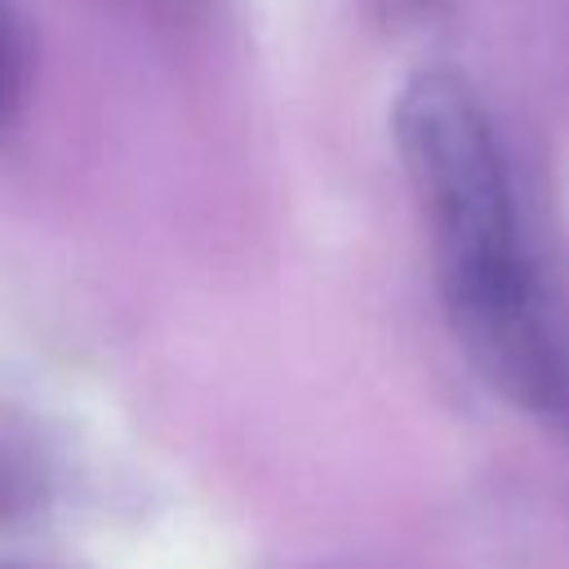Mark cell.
Listing matches in <instances>:
<instances>
[{"label": "cell", "instance_id": "obj_1", "mask_svg": "<svg viewBox=\"0 0 569 569\" xmlns=\"http://www.w3.org/2000/svg\"><path fill=\"white\" fill-rule=\"evenodd\" d=\"M391 133L440 302L471 365L507 400L547 418L569 413V338L480 93L458 71H418L391 107Z\"/></svg>", "mask_w": 569, "mask_h": 569}, {"label": "cell", "instance_id": "obj_2", "mask_svg": "<svg viewBox=\"0 0 569 569\" xmlns=\"http://www.w3.org/2000/svg\"><path fill=\"white\" fill-rule=\"evenodd\" d=\"M22 67H27L22 62V40H18L13 22L0 9V120L13 111V102L22 93Z\"/></svg>", "mask_w": 569, "mask_h": 569}]
</instances>
